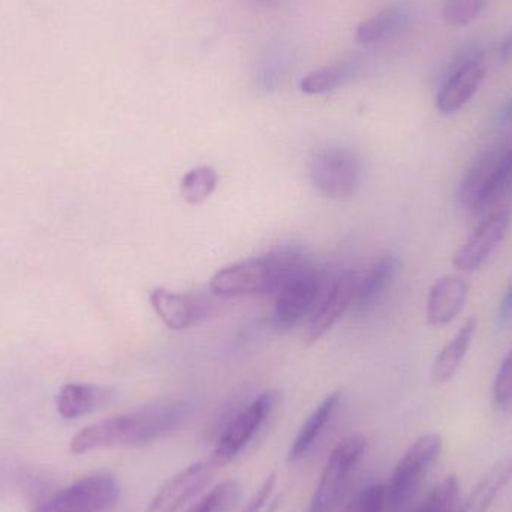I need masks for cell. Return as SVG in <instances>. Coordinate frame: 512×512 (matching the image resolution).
Masks as SVG:
<instances>
[{"label":"cell","mask_w":512,"mask_h":512,"mask_svg":"<svg viewBox=\"0 0 512 512\" xmlns=\"http://www.w3.org/2000/svg\"><path fill=\"white\" fill-rule=\"evenodd\" d=\"M189 412L191 405L185 400L152 403L84 427L72 438L71 451L84 454L102 448L144 447L176 430L188 418Z\"/></svg>","instance_id":"1"},{"label":"cell","mask_w":512,"mask_h":512,"mask_svg":"<svg viewBox=\"0 0 512 512\" xmlns=\"http://www.w3.org/2000/svg\"><path fill=\"white\" fill-rule=\"evenodd\" d=\"M309 267L306 256L298 249H277L221 268L210 280V288L221 297L277 294L286 282Z\"/></svg>","instance_id":"2"},{"label":"cell","mask_w":512,"mask_h":512,"mask_svg":"<svg viewBox=\"0 0 512 512\" xmlns=\"http://www.w3.org/2000/svg\"><path fill=\"white\" fill-rule=\"evenodd\" d=\"M512 192V153L493 147L471 165L460 185V201L474 213L486 212Z\"/></svg>","instance_id":"3"},{"label":"cell","mask_w":512,"mask_h":512,"mask_svg":"<svg viewBox=\"0 0 512 512\" xmlns=\"http://www.w3.org/2000/svg\"><path fill=\"white\" fill-rule=\"evenodd\" d=\"M441 451L442 439L435 433L421 436L405 451L385 486L387 512L409 510Z\"/></svg>","instance_id":"4"},{"label":"cell","mask_w":512,"mask_h":512,"mask_svg":"<svg viewBox=\"0 0 512 512\" xmlns=\"http://www.w3.org/2000/svg\"><path fill=\"white\" fill-rule=\"evenodd\" d=\"M486 53L478 44L468 45L451 59L442 75L436 108L444 116L462 110L480 89L486 78Z\"/></svg>","instance_id":"5"},{"label":"cell","mask_w":512,"mask_h":512,"mask_svg":"<svg viewBox=\"0 0 512 512\" xmlns=\"http://www.w3.org/2000/svg\"><path fill=\"white\" fill-rule=\"evenodd\" d=\"M366 447V439L361 435L348 436L336 445L325 463L307 512H331L339 505Z\"/></svg>","instance_id":"6"},{"label":"cell","mask_w":512,"mask_h":512,"mask_svg":"<svg viewBox=\"0 0 512 512\" xmlns=\"http://www.w3.org/2000/svg\"><path fill=\"white\" fill-rule=\"evenodd\" d=\"M310 177L313 185L325 197L348 200L360 188L361 162L351 149L325 147L313 156Z\"/></svg>","instance_id":"7"},{"label":"cell","mask_w":512,"mask_h":512,"mask_svg":"<svg viewBox=\"0 0 512 512\" xmlns=\"http://www.w3.org/2000/svg\"><path fill=\"white\" fill-rule=\"evenodd\" d=\"M120 486L107 472L89 475L41 502L33 512H105L116 505Z\"/></svg>","instance_id":"8"},{"label":"cell","mask_w":512,"mask_h":512,"mask_svg":"<svg viewBox=\"0 0 512 512\" xmlns=\"http://www.w3.org/2000/svg\"><path fill=\"white\" fill-rule=\"evenodd\" d=\"M280 400V393L276 390L264 391L248 406L243 409L222 433L213 450L212 460L218 468L228 465L231 460L236 459L249 442L255 438L262 424L270 417L271 412L276 409Z\"/></svg>","instance_id":"9"},{"label":"cell","mask_w":512,"mask_h":512,"mask_svg":"<svg viewBox=\"0 0 512 512\" xmlns=\"http://www.w3.org/2000/svg\"><path fill=\"white\" fill-rule=\"evenodd\" d=\"M212 460L192 463L171 477L150 501L146 512H179L201 495L218 472Z\"/></svg>","instance_id":"10"},{"label":"cell","mask_w":512,"mask_h":512,"mask_svg":"<svg viewBox=\"0 0 512 512\" xmlns=\"http://www.w3.org/2000/svg\"><path fill=\"white\" fill-rule=\"evenodd\" d=\"M322 283L318 271L310 265L277 292L274 321L279 327H294L309 315L321 295Z\"/></svg>","instance_id":"11"},{"label":"cell","mask_w":512,"mask_h":512,"mask_svg":"<svg viewBox=\"0 0 512 512\" xmlns=\"http://www.w3.org/2000/svg\"><path fill=\"white\" fill-rule=\"evenodd\" d=\"M512 215L510 210L501 209L490 213L477 228L469 239L460 246L459 251L454 254V267L462 271L478 270L486 264L490 255L498 248L499 243L507 236L510 230Z\"/></svg>","instance_id":"12"},{"label":"cell","mask_w":512,"mask_h":512,"mask_svg":"<svg viewBox=\"0 0 512 512\" xmlns=\"http://www.w3.org/2000/svg\"><path fill=\"white\" fill-rule=\"evenodd\" d=\"M150 304L165 327L173 331H185L209 318L212 304L203 295L174 292L155 288L150 292Z\"/></svg>","instance_id":"13"},{"label":"cell","mask_w":512,"mask_h":512,"mask_svg":"<svg viewBox=\"0 0 512 512\" xmlns=\"http://www.w3.org/2000/svg\"><path fill=\"white\" fill-rule=\"evenodd\" d=\"M358 280L360 276L355 271H346L334 280L330 291L327 292L310 321L307 342H318L345 315L346 310L354 303Z\"/></svg>","instance_id":"14"},{"label":"cell","mask_w":512,"mask_h":512,"mask_svg":"<svg viewBox=\"0 0 512 512\" xmlns=\"http://www.w3.org/2000/svg\"><path fill=\"white\" fill-rule=\"evenodd\" d=\"M469 297V283L460 276H444L436 280L427 295V322L433 327H444L453 322L465 309Z\"/></svg>","instance_id":"15"},{"label":"cell","mask_w":512,"mask_h":512,"mask_svg":"<svg viewBox=\"0 0 512 512\" xmlns=\"http://www.w3.org/2000/svg\"><path fill=\"white\" fill-rule=\"evenodd\" d=\"M116 391L95 384H68L57 394L56 408L60 417L75 420L110 405Z\"/></svg>","instance_id":"16"},{"label":"cell","mask_w":512,"mask_h":512,"mask_svg":"<svg viewBox=\"0 0 512 512\" xmlns=\"http://www.w3.org/2000/svg\"><path fill=\"white\" fill-rule=\"evenodd\" d=\"M411 21V8L405 5L390 6L363 21L355 32V41L360 45L382 44L405 32Z\"/></svg>","instance_id":"17"},{"label":"cell","mask_w":512,"mask_h":512,"mask_svg":"<svg viewBox=\"0 0 512 512\" xmlns=\"http://www.w3.org/2000/svg\"><path fill=\"white\" fill-rule=\"evenodd\" d=\"M340 402H342V394L336 391V393H331L330 396L325 397L319 403L318 408L310 414L306 423L301 426L298 435L295 436L288 454L289 463L300 462L315 447L316 442L319 441L322 433L325 432L328 424L331 423L334 415H336Z\"/></svg>","instance_id":"18"},{"label":"cell","mask_w":512,"mask_h":512,"mask_svg":"<svg viewBox=\"0 0 512 512\" xmlns=\"http://www.w3.org/2000/svg\"><path fill=\"white\" fill-rule=\"evenodd\" d=\"M478 330L477 316H471L465 324L462 325L456 336L447 343L436 357L433 364V379L439 384L451 381L459 372L468 355L469 348L474 342L475 334Z\"/></svg>","instance_id":"19"},{"label":"cell","mask_w":512,"mask_h":512,"mask_svg":"<svg viewBox=\"0 0 512 512\" xmlns=\"http://www.w3.org/2000/svg\"><path fill=\"white\" fill-rule=\"evenodd\" d=\"M399 268L400 262L397 256L384 255L370 267L366 276L360 277L354 300L358 310L369 309L376 301L384 297L385 292L396 280Z\"/></svg>","instance_id":"20"},{"label":"cell","mask_w":512,"mask_h":512,"mask_svg":"<svg viewBox=\"0 0 512 512\" xmlns=\"http://www.w3.org/2000/svg\"><path fill=\"white\" fill-rule=\"evenodd\" d=\"M361 71H363V60L358 57L339 60L306 75L300 81V90L306 95H324V93L334 92L349 81L355 80Z\"/></svg>","instance_id":"21"},{"label":"cell","mask_w":512,"mask_h":512,"mask_svg":"<svg viewBox=\"0 0 512 512\" xmlns=\"http://www.w3.org/2000/svg\"><path fill=\"white\" fill-rule=\"evenodd\" d=\"M512 478V460H499L481 478L457 512H487Z\"/></svg>","instance_id":"22"},{"label":"cell","mask_w":512,"mask_h":512,"mask_svg":"<svg viewBox=\"0 0 512 512\" xmlns=\"http://www.w3.org/2000/svg\"><path fill=\"white\" fill-rule=\"evenodd\" d=\"M219 176L215 168L209 165H200L192 168L180 180V195L186 203L192 206H200L206 203L216 186H218Z\"/></svg>","instance_id":"23"},{"label":"cell","mask_w":512,"mask_h":512,"mask_svg":"<svg viewBox=\"0 0 512 512\" xmlns=\"http://www.w3.org/2000/svg\"><path fill=\"white\" fill-rule=\"evenodd\" d=\"M460 502V484L454 475L436 484L420 504L408 512H457Z\"/></svg>","instance_id":"24"},{"label":"cell","mask_w":512,"mask_h":512,"mask_svg":"<svg viewBox=\"0 0 512 512\" xmlns=\"http://www.w3.org/2000/svg\"><path fill=\"white\" fill-rule=\"evenodd\" d=\"M240 493L242 487L236 480L222 481L186 512H231L239 502Z\"/></svg>","instance_id":"25"},{"label":"cell","mask_w":512,"mask_h":512,"mask_svg":"<svg viewBox=\"0 0 512 512\" xmlns=\"http://www.w3.org/2000/svg\"><path fill=\"white\" fill-rule=\"evenodd\" d=\"M289 62H291V57L283 47H273L265 51L264 56L259 60L258 71H256L259 86L265 90L276 89L279 84H282L283 78L288 72Z\"/></svg>","instance_id":"26"},{"label":"cell","mask_w":512,"mask_h":512,"mask_svg":"<svg viewBox=\"0 0 512 512\" xmlns=\"http://www.w3.org/2000/svg\"><path fill=\"white\" fill-rule=\"evenodd\" d=\"M486 8V0H445L442 18L454 27H465L480 17Z\"/></svg>","instance_id":"27"},{"label":"cell","mask_w":512,"mask_h":512,"mask_svg":"<svg viewBox=\"0 0 512 512\" xmlns=\"http://www.w3.org/2000/svg\"><path fill=\"white\" fill-rule=\"evenodd\" d=\"M340 512H387L385 484H370L357 493Z\"/></svg>","instance_id":"28"},{"label":"cell","mask_w":512,"mask_h":512,"mask_svg":"<svg viewBox=\"0 0 512 512\" xmlns=\"http://www.w3.org/2000/svg\"><path fill=\"white\" fill-rule=\"evenodd\" d=\"M493 397L499 409L512 408V345L496 373Z\"/></svg>","instance_id":"29"},{"label":"cell","mask_w":512,"mask_h":512,"mask_svg":"<svg viewBox=\"0 0 512 512\" xmlns=\"http://www.w3.org/2000/svg\"><path fill=\"white\" fill-rule=\"evenodd\" d=\"M277 477L276 474H270L265 478L264 483L261 484L251 501L248 502L242 512H261L262 508L267 504L270 499L271 493H273L274 487H276Z\"/></svg>","instance_id":"30"},{"label":"cell","mask_w":512,"mask_h":512,"mask_svg":"<svg viewBox=\"0 0 512 512\" xmlns=\"http://www.w3.org/2000/svg\"><path fill=\"white\" fill-rule=\"evenodd\" d=\"M512 319V280L498 307L499 325H507Z\"/></svg>","instance_id":"31"},{"label":"cell","mask_w":512,"mask_h":512,"mask_svg":"<svg viewBox=\"0 0 512 512\" xmlns=\"http://www.w3.org/2000/svg\"><path fill=\"white\" fill-rule=\"evenodd\" d=\"M495 123L501 128H505V126L511 125L512 123V95L507 101L502 104V107L499 108L498 113L495 116Z\"/></svg>","instance_id":"32"},{"label":"cell","mask_w":512,"mask_h":512,"mask_svg":"<svg viewBox=\"0 0 512 512\" xmlns=\"http://www.w3.org/2000/svg\"><path fill=\"white\" fill-rule=\"evenodd\" d=\"M498 59L502 65H510L512 63V32L499 45Z\"/></svg>","instance_id":"33"},{"label":"cell","mask_w":512,"mask_h":512,"mask_svg":"<svg viewBox=\"0 0 512 512\" xmlns=\"http://www.w3.org/2000/svg\"><path fill=\"white\" fill-rule=\"evenodd\" d=\"M254 2L262 3L267 6H279L282 5L285 0H254Z\"/></svg>","instance_id":"34"},{"label":"cell","mask_w":512,"mask_h":512,"mask_svg":"<svg viewBox=\"0 0 512 512\" xmlns=\"http://www.w3.org/2000/svg\"><path fill=\"white\" fill-rule=\"evenodd\" d=\"M505 144H507L508 150L512 153V135L507 141H505Z\"/></svg>","instance_id":"35"}]
</instances>
